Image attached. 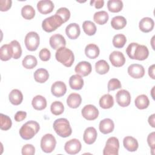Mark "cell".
<instances>
[{
  "mask_svg": "<svg viewBox=\"0 0 155 155\" xmlns=\"http://www.w3.org/2000/svg\"><path fill=\"white\" fill-rule=\"evenodd\" d=\"M51 92L55 97H61L67 92L66 85L62 81H56L52 84L51 87Z\"/></svg>",
  "mask_w": 155,
  "mask_h": 155,
  "instance_id": "2e32d148",
  "label": "cell"
},
{
  "mask_svg": "<svg viewBox=\"0 0 155 155\" xmlns=\"http://www.w3.org/2000/svg\"><path fill=\"white\" fill-rule=\"evenodd\" d=\"M123 144L124 148L128 151H136L139 147L137 140L132 136H126L124 138Z\"/></svg>",
  "mask_w": 155,
  "mask_h": 155,
  "instance_id": "7402d4cb",
  "label": "cell"
},
{
  "mask_svg": "<svg viewBox=\"0 0 155 155\" xmlns=\"http://www.w3.org/2000/svg\"><path fill=\"white\" fill-rule=\"evenodd\" d=\"M154 135H155V133L154 132H152L150 134H149L148 137H147V142H148V145L150 146V147L151 148V151H152L154 150V148H155V145H154Z\"/></svg>",
  "mask_w": 155,
  "mask_h": 155,
  "instance_id": "c3c4849f",
  "label": "cell"
},
{
  "mask_svg": "<svg viewBox=\"0 0 155 155\" xmlns=\"http://www.w3.org/2000/svg\"><path fill=\"white\" fill-rule=\"evenodd\" d=\"M109 59L111 64L116 67H122L125 63V58L124 54L119 51H113L110 54Z\"/></svg>",
  "mask_w": 155,
  "mask_h": 155,
  "instance_id": "4fadbf2b",
  "label": "cell"
},
{
  "mask_svg": "<svg viewBox=\"0 0 155 155\" xmlns=\"http://www.w3.org/2000/svg\"><path fill=\"white\" fill-rule=\"evenodd\" d=\"M39 124L35 120H30L25 123L19 130V134L24 140H29L33 138L39 130Z\"/></svg>",
  "mask_w": 155,
  "mask_h": 155,
  "instance_id": "7a4b0ae2",
  "label": "cell"
},
{
  "mask_svg": "<svg viewBox=\"0 0 155 155\" xmlns=\"http://www.w3.org/2000/svg\"><path fill=\"white\" fill-rule=\"evenodd\" d=\"M56 145V139L51 134H45L41 140V148L46 153H51L54 150Z\"/></svg>",
  "mask_w": 155,
  "mask_h": 155,
  "instance_id": "ba28073f",
  "label": "cell"
},
{
  "mask_svg": "<svg viewBox=\"0 0 155 155\" xmlns=\"http://www.w3.org/2000/svg\"><path fill=\"white\" fill-rule=\"evenodd\" d=\"M97 136V133L96 130L93 127H90L85 130L83 136V139L85 143L88 145H91L96 141Z\"/></svg>",
  "mask_w": 155,
  "mask_h": 155,
  "instance_id": "ac0fdd59",
  "label": "cell"
},
{
  "mask_svg": "<svg viewBox=\"0 0 155 155\" xmlns=\"http://www.w3.org/2000/svg\"><path fill=\"white\" fill-rule=\"evenodd\" d=\"M50 111L54 115H60L62 114L64 111V106L61 102L54 101L50 106Z\"/></svg>",
  "mask_w": 155,
  "mask_h": 155,
  "instance_id": "60d3db41",
  "label": "cell"
},
{
  "mask_svg": "<svg viewBox=\"0 0 155 155\" xmlns=\"http://www.w3.org/2000/svg\"><path fill=\"white\" fill-rule=\"evenodd\" d=\"M127 25V20L122 16H116L112 18L111 25L115 30H120L124 28Z\"/></svg>",
  "mask_w": 155,
  "mask_h": 155,
  "instance_id": "f546056e",
  "label": "cell"
},
{
  "mask_svg": "<svg viewBox=\"0 0 155 155\" xmlns=\"http://www.w3.org/2000/svg\"><path fill=\"white\" fill-rule=\"evenodd\" d=\"M0 118H1V125H0L1 129L2 130H5V131L9 130L11 128L12 125V122L10 117L2 113H1Z\"/></svg>",
  "mask_w": 155,
  "mask_h": 155,
  "instance_id": "b9f144b4",
  "label": "cell"
},
{
  "mask_svg": "<svg viewBox=\"0 0 155 155\" xmlns=\"http://www.w3.org/2000/svg\"><path fill=\"white\" fill-rule=\"evenodd\" d=\"M92 70L91 65L87 61L79 62L75 67L74 71L77 73L82 76H87L90 74Z\"/></svg>",
  "mask_w": 155,
  "mask_h": 155,
  "instance_id": "5bb4252c",
  "label": "cell"
},
{
  "mask_svg": "<svg viewBox=\"0 0 155 155\" xmlns=\"http://www.w3.org/2000/svg\"><path fill=\"white\" fill-rule=\"evenodd\" d=\"M13 57V50L10 45L4 44L0 48V58L3 61H7Z\"/></svg>",
  "mask_w": 155,
  "mask_h": 155,
  "instance_id": "83f0119b",
  "label": "cell"
},
{
  "mask_svg": "<svg viewBox=\"0 0 155 155\" xmlns=\"http://www.w3.org/2000/svg\"><path fill=\"white\" fill-rule=\"evenodd\" d=\"M128 73L133 78H142L145 75L143 67L139 64H133L128 67Z\"/></svg>",
  "mask_w": 155,
  "mask_h": 155,
  "instance_id": "7c38bea8",
  "label": "cell"
},
{
  "mask_svg": "<svg viewBox=\"0 0 155 155\" xmlns=\"http://www.w3.org/2000/svg\"><path fill=\"white\" fill-rule=\"evenodd\" d=\"M56 59L67 67L72 65L74 61V56L73 51L65 47L58 48L55 53Z\"/></svg>",
  "mask_w": 155,
  "mask_h": 155,
  "instance_id": "3957f363",
  "label": "cell"
},
{
  "mask_svg": "<svg viewBox=\"0 0 155 155\" xmlns=\"http://www.w3.org/2000/svg\"><path fill=\"white\" fill-rule=\"evenodd\" d=\"M90 5H94L96 8L99 9L104 6V1H103V0H97V1L93 0V1H90Z\"/></svg>",
  "mask_w": 155,
  "mask_h": 155,
  "instance_id": "f907efd6",
  "label": "cell"
},
{
  "mask_svg": "<svg viewBox=\"0 0 155 155\" xmlns=\"http://www.w3.org/2000/svg\"><path fill=\"white\" fill-rule=\"evenodd\" d=\"M134 104L138 109L143 110L148 107L150 104V101L147 95L140 94L135 99Z\"/></svg>",
  "mask_w": 155,
  "mask_h": 155,
  "instance_id": "1f68e13d",
  "label": "cell"
},
{
  "mask_svg": "<svg viewBox=\"0 0 155 155\" xmlns=\"http://www.w3.org/2000/svg\"><path fill=\"white\" fill-rule=\"evenodd\" d=\"M155 65L154 64L151 65L149 68H148V74L150 76V78H151L153 79H155V76H154V68Z\"/></svg>",
  "mask_w": 155,
  "mask_h": 155,
  "instance_id": "816d5d0a",
  "label": "cell"
},
{
  "mask_svg": "<svg viewBox=\"0 0 155 155\" xmlns=\"http://www.w3.org/2000/svg\"><path fill=\"white\" fill-rule=\"evenodd\" d=\"M81 114L82 116L88 120H93L97 118L99 116L98 109L93 105H86L82 109Z\"/></svg>",
  "mask_w": 155,
  "mask_h": 155,
  "instance_id": "9c48e42d",
  "label": "cell"
},
{
  "mask_svg": "<svg viewBox=\"0 0 155 155\" xmlns=\"http://www.w3.org/2000/svg\"><path fill=\"white\" fill-rule=\"evenodd\" d=\"M122 87L120 81L116 78H112L110 79L107 84L108 91H113L118 88H120Z\"/></svg>",
  "mask_w": 155,
  "mask_h": 155,
  "instance_id": "ee69618b",
  "label": "cell"
},
{
  "mask_svg": "<svg viewBox=\"0 0 155 155\" xmlns=\"http://www.w3.org/2000/svg\"><path fill=\"white\" fill-rule=\"evenodd\" d=\"M126 53L130 58L138 61H143L149 55L147 47L144 45H140L136 42L130 44L126 49Z\"/></svg>",
  "mask_w": 155,
  "mask_h": 155,
  "instance_id": "6da1fadb",
  "label": "cell"
},
{
  "mask_svg": "<svg viewBox=\"0 0 155 155\" xmlns=\"http://www.w3.org/2000/svg\"><path fill=\"white\" fill-rule=\"evenodd\" d=\"M126 37L123 34H117L114 35L112 41L114 47L117 48H122L126 44Z\"/></svg>",
  "mask_w": 155,
  "mask_h": 155,
  "instance_id": "f35d334b",
  "label": "cell"
},
{
  "mask_svg": "<svg viewBox=\"0 0 155 155\" xmlns=\"http://www.w3.org/2000/svg\"><path fill=\"white\" fill-rule=\"evenodd\" d=\"M22 16L28 20L33 19L35 16V10L30 5H25L21 9Z\"/></svg>",
  "mask_w": 155,
  "mask_h": 155,
  "instance_id": "74e56055",
  "label": "cell"
},
{
  "mask_svg": "<svg viewBox=\"0 0 155 155\" xmlns=\"http://www.w3.org/2000/svg\"><path fill=\"white\" fill-rule=\"evenodd\" d=\"M114 105V99L110 94L103 95L99 99V105L102 108L108 109L111 108Z\"/></svg>",
  "mask_w": 155,
  "mask_h": 155,
  "instance_id": "4dcf8cb0",
  "label": "cell"
},
{
  "mask_svg": "<svg viewBox=\"0 0 155 155\" xmlns=\"http://www.w3.org/2000/svg\"><path fill=\"white\" fill-rule=\"evenodd\" d=\"M38 61L33 55H27L22 60V64L27 69H32L37 65Z\"/></svg>",
  "mask_w": 155,
  "mask_h": 155,
  "instance_id": "d590c367",
  "label": "cell"
},
{
  "mask_svg": "<svg viewBox=\"0 0 155 155\" xmlns=\"http://www.w3.org/2000/svg\"><path fill=\"white\" fill-rule=\"evenodd\" d=\"M84 31L88 36H93L96 32V26L94 22L90 21H85L82 24Z\"/></svg>",
  "mask_w": 155,
  "mask_h": 155,
  "instance_id": "8d00e7d4",
  "label": "cell"
},
{
  "mask_svg": "<svg viewBox=\"0 0 155 155\" xmlns=\"http://www.w3.org/2000/svg\"><path fill=\"white\" fill-rule=\"evenodd\" d=\"M27 116V113L23 111H19L16 113L14 116V119L16 122H21L25 119Z\"/></svg>",
  "mask_w": 155,
  "mask_h": 155,
  "instance_id": "681fc988",
  "label": "cell"
},
{
  "mask_svg": "<svg viewBox=\"0 0 155 155\" xmlns=\"http://www.w3.org/2000/svg\"><path fill=\"white\" fill-rule=\"evenodd\" d=\"M49 43L53 49L58 50V48L65 47L66 45V41L64 37L61 34H54L52 35L49 40Z\"/></svg>",
  "mask_w": 155,
  "mask_h": 155,
  "instance_id": "9a60e30c",
  "label": "cell"
},
{
  "mask_svg": "<svg viewBox=\"0 0 155 155\" xmlns=\"http://www.w3.org/2000/svg\"><path fill=\"white\" fill-rule=\"evenodd\" d=\"M154 26L153 19L149 17L143 18L139 22V29L143 33H148L153 30Z\"/></svg>",
  "mask_w": 155,
  "mask_h": 155,
  "instance_id": "44dd1931",
  "label": "cell"
},
{
  "mask_svg": "<svg viewBox=\"0 0 155 155\" xmlns=\"http://www.w3.org/2000/svg\"><path fill=\"white\" fill-rule=\"evenodd\" d=\"M53 127L56 134L62 137H67L71 134V126L69 121L65 118H59L55 120Z\"/></svg>",
  "mask_w": 155,
  "mask_h": 155,
  "instance_id": "277c9868",
  "label": "cell"
},
{
  "mask_svg": "<svg viewBox=\"0 0 155 155\" xmlns=\"http://www.w3.org/2000/svg\"><path fill=\"white\" fill-rule=\"evenodd\" d=\"M108 18L109 16L108 13L104 10L96 12L93 16L94 21L99 25H104L107 23Z\"/></svg>",
  "mask_w": 155,
  "mask_h": 155,
  "instance_id": "d6a6232c",
  "label": "cell"
},
{
  "mask_svg": "<svg viewBox=\"0 0 155 155\" xmlns=\"http://www.w3.org/2000/svg\"><path fill=\"white\" fill-rule=\"evenodd\" d=\"M54 7L53 2L50 0H41L37 3L38 10L43 15L52 12Z\"/></svg>",
  "mask_w": 155,
  "mask_h": 155,
  "instance_id": "e0dca14e",
  "label": "cell"
},
{
  "mask_svg": "<svg viewBox=\"0 0 155 155\" xmlns=\"http://www.w3.org/2000/svg\"><path fill=\"white\" fill-rule=\"evenodd\" d=\"M107 7L111 12H119L123 8V2L120 0H110L107 2Z\"/></svg>",
  "mask_w": 155,
  "mask_h": 155,
  "instance_id": "836d02e7",
  "label": "cell"
},
{
  "mask_svg": "<svg viewBox=\"0 0 155 155\" xmlns=\"http://www.w3.org/2000/svg\"><path fill=\"white\" fill-rule=\"evenodd\" d=\"M34 79L39 83H44L49 78V74L48 71L45 68L37 69L34 73Z\"/></svg>",
  "mask_w": 155,
  "mask_h": 155,
  "instance_id": "f1b7e54d",
  "label": "cell"
},
{
  "mask_svg": "<svg viewBox=\"0 0 155 155\" xmlns=\"http://www.w3.org/2000/svg\"><path fill=\"white\" fill-rule=\"evenodd\" d=\"M99 128L102 133L107 134L111 133L114 130V124L111 119L106 118L101 120L99 125Z\"/></svg>",
  "mask_w": 155,
  "mask_h": 155,
  "instance_id": "ffe728a7",
  "label": "cell"
},
{
  "mask_svg": "<svg viewBox=\"0 0 155 155\" xmlns=\"http://www.w3.org/2000/svg\"><path fill=\"white\" fill-rule=\"evenodd\" d=\"M13 50V58L19 59L22 55V48L19 42L16 40H13L10 43Z\"/></svg>",
  "mask_w": 155,
  "mask_h": 155,
  "instance_id": "ab89813d",
  "label": "cell"
},
{
  "mask_svg": "<svg viewBox=\"0 0 155 155\" xmlns=\"http://www.w3.org/2000/svg\"><path fill=\"white\" fill-rule=\"evenodd\" d=\"M33 107L36 110H42L47 107V101L45 98L41 95L35 96L31 101Z\"/></svg>",
  "mask_w": 155,
  "mask_h": 155,
  "instance_id": "484cf974",
  "label": "cell"
},
{
  "mask_svg": "<svg viewBox=\"0 0 155 155\" xmlns=\"http://www.w3.org/2000/svg\"><path fill=\"white\" fill-rule=\"evenodd\" d=\"M21 153L23 155H33L35 153V148L31 144H26L22 147Z\"/></svg>",
  "mask_w": 155,
  "mask_h": 155,
  "instance_id": "f6af8a7d",
  "label": "cell"
},
{
  "mask_svg": "<svg viewBox=\"0 0 155 155\" xmlns=\"http://www.w3.org/2000/svg\"><path fill=\"white\" fill-rule=\"evenodd\" d=\"M64 22L62 18L59 16L55 14L53 16L45 18L42 21V28L45 31L50 33L56 30Z\"/></svg>",
  "mask_w": 155,
  "mask_h": 155,
  "instance_id": "5b68a950",
  "label": "cell"
},
{
  "mask_svg": "<svg viewBox=\"0 0 155 155\" xmlns=\"http://www.w3.org/2000/svg\"><path fill=\"white\" fill-rule=\"evenodd\" d=\"M39 57L41 60L42 61H47L50 59L51 57V53L50 51L46 48H44L39 51Z\"/></svg>",
  "mask_w": 155,
  "mask_h": 155,
  "instance_id": "bcb514c9",
  "label": "cell"
},
{
  "mask_svg": "<svg viewBox=\"0 0 155 155\" xmlns=\"http://www.w3.org/2000/svg\"><path fill=\"white\" fill-rule=\"evenodd\" d=\"M119 142L117 137H110L107 142L103 150L104 155H118Z\"/></svg>",
  "mask_w": 155,
  "mask_h": 155,
  "instance_id": "52a82bcc",
  "label": "cell"
},
{
  "mask_svg": "<svg viewBox=\"0 0 155 155\" xmlns=\"http://www.w3.org/2000/svg\"><path fill=\"white\" fill-rule=\"evenodd\" d=\"M10 102L15 105H18L21 104L23 100V94L22 92L18 89H13L8 95Z\"/></svg>",
  "mask_w": 155,
  "mask_h": 155,
  "instance_id": "d4e9b609",
  "label": "cell"
},
{
  "mask_svg": "<svg viewBox=\"0 0 155 155\" xmlns=\"http://www.w3.org/2000/svg\"><path fill=\"white\" fill-rule=\"evenodd\" d=\"M84 84L82 78L79 74H73L69 79V85L73 90H79L82 89Z\"/></svg>",
  "mask_w": 155,
  "mask_h": 155,
  "instance_id": "603a6c76",
  "label": "cell"
},
{
  "mask_svg": "<svg viewBox=\"0 0 155 155\" xmlns=\"http://www.w3.org/2000/svg\"><path fill=\"white\" fill-rule=\"evenodd\" d=\"M56 15L59 16L64 22H67L70 18V12L66 7H61L59 8L56 12Z\"/></svg>",
  "mask_w": 155,
  "mask_h": 155,
  "instance_id": "7bdbcfd3",
  "label": "cell"
},
{
  "mask_svg": "<svg viewBox=\"0 0 155 155\" xmlns=\"http://www.w3.org/2000/svg\"><path fill=\"white\" fill-rule=\"evenodd\" d=\"M82 102V97L78 93H71L67 99V104L71 108H76L79 107Z\"/></svg>",
  "mask_w": 155,
  "mask_h": 155,
  "instance_id": "cb8c5ba5",
  "label": "cell"
},
{
  "mask_svg": "<svg viewBox=\"0 0 155 155\" xmlns=\"http://www.w3.org/2000/svg\"><path fill=\"white\" fill-rule=\"evenodd\" d=\"M154 116H155V114H151V116H149L148 119V121L149 124H150V126H151L153 128H154V127H155V125H154Z\"/></svg>",
  "mask_w": 155,
  "mask_h": 155,
  "instance_id": "f5cc1de1",
  "label": "cell"
},
{
  "mask_svg": "<svg viewBox=\"0 0 155 155\" xmlns=\"http://www.w3.org/2000/svg\"><path fill=\"white\" fill-rule=\"evenodd\" d=\"M116 100L119 106L126 107L130 104L131 95L127 90H120L116 94Z\"/></svg>",
  "mask_w": 155,
  "mask_h": 155,
  "instance_id": "8fae6325",
  "label": "cell"
},
{
  "mask_svg": "<svg viewBox=\"0 0 155 155\" xmlns=\"http://www.w3.org/2000/svg\"><path fill=\"white\" fill-rule=\"evenodd\" d=\"M110 66L105 60H99L95 64V70L99 74H105L108 72Z\"/></svg>",
  "mask_w": 155,
  "mask_h": 155,
  "instance_id": "e575fe53",
  "label": "cell"
},
{
  "mask_svg": "<svg viewBox=\"0 0 155 155\" xmlns=\"http://www.w3.org/2000/svg\"><path fill=\"white\" fill-rule=\"evenodd\" d=\"M24 43L28 50L31 51L36 50L40 43L39 35L35 31L28 32L25 37Z\"/></svg>",
  "mask_w": 155,
  "mask_h": 155,
  "instance_id": "8992f818",
  "label": "cell"
},
{
  "mask_svg": "<svg viewBox=\"0 0 155 155\" xmlns=\"http://www.w3.org/2000/svg\"><path fill=\"white\" fill-rule=\"evenodd\" d=\"M99 47L94 44H90L85 47V53L89 59H96L99 55Z\"/></svg>",
  "mask_w": 155,
  "mask_h": 155,
  "instance_id": "4316f807",
  "label": "cell"
},
{
  "mask_svg": "<svg viewBox=\"0 0 155 155\" xmlns=\"http://www.w3.org/2000/svg\"><path fill=\"white\" fill-rule=\"evenodd\" d=\"M12 1L11 0H1L0 10L1 12H6L12 7Z\"/></svg>",
  "mask_w": 155,
  "mask_h": 155,
  "instance_id": "7dc6e473",
  "label": "cell"
},
{
  "mask_svg": "<svg viewBox=\"0 0 155 155\" xmlns=\"http://www.w3.org/2000/svg\"><path fill=\"white\" fill-rule=\"evenodd\" d=\"M154 87H153V88H152L151 90V96L153 97V98L154 99V94H153V91H154Z\"/></svg>",
  "mask_w": 155,
  "mask_h": 155,
  "instance_id": "db71d44e",
  "label": "cell"
},
{
  "mask_svg": "<svg viewBox=\"0 0 155 155\" xmlns=\"http://www.w3.org/2000/svg\"><path fill=\"white\" fill-rule=\"evenodd\" d=\"M65 33L70 39H77L81 33L79 25L76 23H70L65 28Z\"/></svg>",
  "mask_w": 155,
  "mask_h": 155,
  "instance_id": "d6986e66",
  "label": "cell"
},
{
  "mask_svg": "<svg viewBox=\"0 0 155 155\" xmlns=\"http://www.w3.org/2000/svg\"><path fill=\"white\" fill-rule=\"evenodd\" d=\"M82 148L81 142L77 139H72L65 143L64 150L69 154H76L78 153Z\"/></svg>",
  "mask_w": 155,
  "mask_h": 155,
  "instance_id": "30bf717a",
  "label": "cell"
}]
</instances>
